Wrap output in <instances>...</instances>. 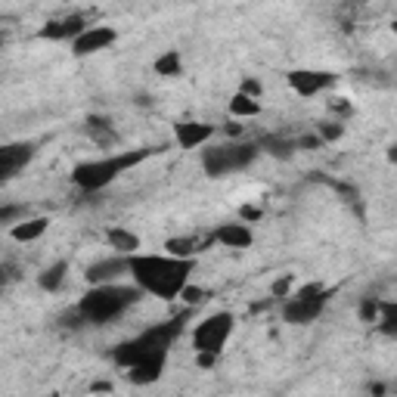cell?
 <instances>
[{
	"label": "cell",
	"instance_id": "12",
	"mask_svg": "<svg viewBox=\"0 0 397 397\" xmlns=\"http://www.w3.org/2000/svg\"><path fill=\"white\" fill-rule=\"evenodd\" d=\"M174 137H177L180 149H196V146L208 143L214 137V125H205V121H180Z\"/></svg>",
	"mask_w": 397,
	"mask_h": 397
},
{
	"label": "cell",
	"instance_id": "6",
	"mask_svg": "<svg viewBox=\"0 0 397 397\" xmlns=\"http://www.w3.org/2000/svg\"><path fill=\"white\" fill-rule=\"evenodd\" d=\"M329 301V292L320 286V282H307L282 304V320L292 323V326H307L323 313V307Z\"/></svg>",
	"mask_w": 397,
	"mask_h": 397
},
{
	"label": "cell",
	"instance_id": "11",
	"mask_svg": "<svg viewBox=\"0 0 397 397\" xmlns=\"http://www.w3.org/2000/svg\"><path fill=\"white\" fill-rule=\"evenodd\" d=\"M131 273V264H127V255H118V258H103L87 267V282L91 286H100V282H115L118 277Z\"/></svg>",
	"mask_w": 397,
	"mask_h": 397
},
{
	"label": "cell",
	"instance_id": "35",
	"mask_svg": "<svg viewBox=\"0 0 397 397\" xmlns=\"http://www.w3.org/2000/svg\"><path fill=\"white\" fill-rule=\"evenodd\" d=\"M91 391H112V385H109V382H93Z\"/></svg>",
	"mask_w": 397,
	"mask_h": 397
},
{
	"label": "cell",
	"instance_id": "10",
	"mask_svg": "<svg viewBox=\"0 0 397 397\" xmlns=\"http://www.w3.org/2000/svg\"><path fill=\"white\" fill-rule=\"evenodd\" d=\"M115 38H118L115 28L93 25V28H84L75 40H71V50H75V56H91V53H100V50H106V47H112Z\"/></svg>",
	"mask_w": 397,
	"mask_h": 397
},
{
	"label": "cell",
	"instance_id": "18",
	"mask_svg": "<svg viewBox=\"0 0 397 397\" xmlns=\"http://www.w3.org/2000/svg\"><path fill=\"white\" fill-rule=\"evenodd\" d=\"M47 226H50V221L47 217H22V224H16L13 230H10V236L16 239V242H35V239H40L47 233Z\"/></svg>",
	"mask_w": 397,
	"mask_h": 397
},
{
	"label": "cell",
	"instance_id": "7",
	"mask_svg": "<svg viewBox=\"0 0 397 397\" xmlns=\"http://www.w3.org/2000/svg\"><path fill=\"white\" fill-rule=\"evenodd\" d=\"M233 313H212L208 320H202L196 332H192V345H196V351H208V354H221L224 351V345H226V338H230V332H233Z\"/></svg>",
	"mask_w": 397,
	"mask_h": 397
},
{
	"label": "cell",
	"instance_id": "26",
	"mask_svg": "<svg viewBox=\"0 0 397 397\" xmlns=\"http://www.w3.org/2000/svg\"><path fill=\"white\" fill-rule=\"evenodd\" d=\"M180 298L190 307H196V304H205L208 301V292L205 289H196V286H183V292H180Z\"/></svg>",
	"mask_w": 397,
	"mask_h": 397
},
{
	"label": "cell",
	"instance_id": "23",
	"mask_svg": "<svg viewBox=\"0 0 397 397\" xmlns=\"http://www.w3.org/2000/svg\"><path fill=\"white\" fill-rule=\"evenodd\" d=\"M230 112H233L236 118H255L258 112H261V106H258L255 96H248V93L239 91V93L230 100Z\"/></svg>",
	"mask_w": 397,
	"mask_h": 397
},
{
	"label": "cell",
	"instance_id": "31",
	"mask_svg": "<svg viewBox=\"0 0 397 397\" xmlns=\"http://www.w3.org/2000/svg\"><path fill=\"white\" fill-rule=\"evenodd\" d=\"M261 208H255V205H242L239 208V217H242V221H261Z\"/></svg>",
	"mask_w": 397,
	"mask_h": 397
},
{
	"label": "cell",
	"instance_id": "4",
	"mask_svg": "<svg viewBox=\"0 0 397 397\" xmlns=\"http://www.w3.org/2000/svg\"><path fill=\"white\" fill-rule=\"evenodd\" d=\"M161 149H127V152H118V156H109V159H96V161H84L71 171V183L84 192H96L103 186H109L118 174H125L127 168L140 165L143 159L156 156Z\"/></svg>",
	"mask_w": 397,
	"mask_h": 397
},
{
	"label": "cell",
	"instance_id": "36",
	"mask_svg": "<svg viewBox=\"0 0 397 397\" xmlns=\"http://www.w3.org/2000/svg\"><path fill=\"white\" fill-rule=\"evenodd\" d=\"M388 161H391V165H397V143L391 146V149H388Z\"/></svg>",
	"mask_w": 397,
	"mask_h": 397
},
{
	"label": "cell",
	"instance_id": "20",
	"mask_svg": "<svg viewBox=\"0 0 397 397\" xmlns=\"http://www.w3.org/2000/svg\"><path fill=\"white\" fill-rule=\"evenodd\" d=\"M261 149H267L273 159H280V161H289L298 152V143L295 140H286V137H264Z\"/></svg>",
	"mask_w": 397,
	"mask_h": 397
},
{
	"label": "cell",
	"instance_id": "33",
	"mask_svg": "<svg viewBox=\"0 0 397 397\" xmlns=\"http://www.w3.org/2000/svg\"><path fill=\"white\" fill-rule=\"evenodd\" d=\"M295 143H298V149H317L323 140H320V134H317V137H298Z\"/></svg>",
	"mask_w": 397,
	"mask_h": 397
},
{
	"label": "cell",
	"instance_id": "21",
	"mask_svg": "<svg viewBox=\"0 0 397 397\" xmlns=\"http://www.w3.org/2000/svg\"><path fill=\"white\" fill-rule=\"evenodd\" d=\"M66 273H69V264L66 261H56V264H50L38 277V286L44 289V292H56V289L62 286V280H66Z\"/></svg>",
	"mask_w": 397,
	"mask_h": 397
},
{
	"label": "cell",
	"instance_id": "38",
	"mask_svg": "<svg viewBox=\"0 0 397 397\" xmlns=\"http://www.w3.org/2000/svg\"><path fill=\"white\" fill-rule=\"evenodd\" d=\"M354 4H360V0H354Z\"/></svg>",
	"mask_w": 397,
	"mask_h": 397
},
{
	"label": "cell",
	"instance_id": "27",
	"mask_svg": "<svg viewBox=\"0 0 397 397\" xmlns=\"http://www.w3.org/2000/svg\"><path fill=\"white\" fill-rule=\"evenodd\" d=\"M28 205H4L0 208V224H13L16 217H25Z\"/></svg>",
	"mask_w": 397,
	"mask_h": 397
},
{
	"label": "cell",
	"instance_id": "22",
	"mask_svg": "<svg viewBox=\"0 0 397 397\" xmlns=\"http://www.w3.org/2000/svg\"><path fill=\"white\" fill-rule=\"evenodd\" d=\"M180 71H183V59L177 50H168L156 59V75H161V78H177Z\"/></svg>",
	"mask_w": 397,
	"mask_h": 397
},
{
	"label": "cell",
	"instance_id": "15",
	"mask_svg": "<svg viewBox=\"0 0 397 397\" xmlns=\"http://www.w3.org/2000/svg\"><path fill=\"white\" fill-rule=\"evenodd\" d=\"M165 357H168V354H159V357H149V360L137 363V367H131V372H127V379H131L134 385L159 382V379H161V369H165Z\"/></svg>",
	"mask_w": 397,
	"mask_h": 397
},
{
	"label": "cell",
	"instance_id": "13",
	"mask_svg": "<svg viewBox=\"0 0 397 397\" xmlns=\"http://www.w3.org/2000/svg\"><path fill=\"white\" fill-rule=\"evenodd\" d=\"M84 31V16H66V19H53L38 31L44 40H75Z\"/></svg>",
	"mask_w": 397,
	"mask_h": 397
},
{
	"label": "cell",
	"instance_id": "3",
	"mask_svg": "<svg viewBox=\"0 0 397 397\" xmlns=\"http://www.w3.org/2000/svg\"><path fill=\"white\" fill-rule=\"evenodd\" d=\"M140 295H143L140 286H112V282H100V286H93L78 301V311L84 313L87 323L103 326V323L115 320L118 313H125L131 304L140 301Z\"/></svg>",
	"mask_w": 397,
	"mask_h": 397
},
{
	"label": "cell",
	"instance_id": "32",
	"mask_svg": "<svg viewBox=\"0 0 397 397\" xmlns=\"http://www.w3.org/2000/svg\"><path fill=\"white\" fill-rule=\"evenodd\" d=\"M214 360H217V354H208V351H196V363L202 369H212L214 367Z\"/></svg>",
	"mask_w": 397,
	"mask_h": 397
},
{
	"label": "cell",
	"instance_id": "1",
	"mask_svg": "<svg viewBox=\"0 0 397 397\" xmlns=\"http://www.w3.org/2000/svg\"><path fill=\"white\" fill-rule=\"evenodd\" d=\"M131 277L143 292L159 295L165 301L180 298L192 273V258H174V255H127Z\"/></svg>",
	"mask_w": 397,
	"mask_h": 397
},
{
	"label": "cell",
	"instance_id": "8",
	"mask_svg": "<svg viewBox=\"0 0 397 397\" xmlns=\"http://www.w3.org/2000/svg\"><path fill=\"white\" fill-rule=\"evenodd\" d=\"M289 81V87L295 91L298 96H317L320 91H326V87L335 84V75L332 71H311V69H295V71H289L286 75Z\"/></svg>",
	"mask_w": 397,
	"mask_h": 397
},
{
	"label": "cell",
	"instance_id": "24",
	"mask_svg": "<svg viewBox=\"0 0 397 397\" xmlns=\"http://www.w3.org/2000/svg\"><path fill=\"white\" fill-rule=\"evenodd\" d=\"M379 317H382V323H379V329H382L385 335H397V301H385V304H379Z\"/></svg>",
	"mask_w": 397,
	"mask_h": 397
},
{
	"label": "cell",
	"instance_id": "5",
	"mask_svg": "<svg viewBox=\"0 0 397 397\" xmlns=\"http://www.w3.org/2000/svg\"><path fill=\"white\" fill-rule=\"evenodd\" d=\"M258 152H261V143H224L202 152V168L208 177H226L248 168L258 159Z\"/></svg>",
	"mask_w": 397,
	"mask_h": 397
},
{
	"label": "cell",
	"instance_id": "37",
	"mask_svg": "<svg viewBox=\"0 0 397 397\" xmlns=\"http://www.w3.org/2000/svg\"><path fill=\"white\" fill-rule=\"evenodd\" d=\"M391 31H394V35H397V19H394V22H391Z\"/></svg>",
	"mask_w": 397,
	"mask_h": 397
},
{
	"label": "cell",
	"instance_id": "17",
	"mask_svg": "<svg viewBox=\"0 0 397 397\" xmlns=\"http://www.w3.org/2000/svg\"><path fill=\"white\" fill-rule=\"evenodd\" d=\"M87 137H91L100 149H109V146L118 143V134H115V127H112V121L109 118H96V115L87 118Z\"/></svg>",
	"mask_w": 397,
	"mask_h": 397
},
{
	"label": "cell",
	"instance_id": "34",
	"mask_svg": "<svg viewBox=\"0 0 397 397\" xmlns=\"http://www.w3.org/2000/svg\"><path fill=\"white\" fill-rule=\"evenodd\" d=\"M332 109L342 112V115H351V103H345V100H335V103H332Z\"/></svg>",
	"mask_w": 397,
	"mask_h": 397
},
{
	"label": "cell",
	"instance_id": "14",
	"mask_svg": "<svg viewBox=\"0 0 397 397\" xmlns=\"http://www.w3.org/2000/svg\"><path fill=\"white\" fill-rule=\"evenodd\" d=\"M212 242H217L214 233L212 236H174L165 242V248H168V255H174V258H196L205 252V248H212Z\"/></svg>",
	"mask_w": 397,
	"mask_h": 397
},
{
	"label": "cell",
	"instance_id": "25",
	"mask_svg": "<svg viewBox=\"0 0 397 397\" xmlns=\"http://www.w3.org/2000/svg\"><path fill=\"white\" fill-rule=\"evenodd\" d=\"M345 137V125H338V121H326V125H320V140L323 143H335Z\"/></svg>",
	"mask_w": 397,
	"mask_h": 397
},
{
	"label": "cell",
	"instance_id": "29",
	"mask_svg": "<svg viewBox=\"0 0 397 397\" xmlns=\"http://www.w3.org/2000/svg\"><path fill=\"white\" fill-rule=\"evenodd\" d=\"M292 282H295L292 277H282V280L273 282V298H286V295H289V289H292Z\"/></svg>",
	"mask_w": 397,
	"mask_h": 397
},
{
	"label": "cell",
	"instance_id": "19",
	"mask_svg": "<svg viewBox=\"0 0 397 397\" xmlns=\"http://www.w3.org/2000/svg\"><path fill=\"white\" fill-rule=\"evenodd\" d=\"M106 239L118 255H137V248H140V239H137L131 230H125V226H112L106 233Z\"/></svg>",
	"mask_w": 397,
	"mask_h": 397
},
{
	"label": "cell",
	"instance_id": "30",
	"mask_svg": "<svg viewBox=\"0 0 397 397\" xmlns=\"http://www.w3.org/2000/svg\"><path fill=\"white\" fill-rule=\"evenodd\" d=\"M239 91H242V93H248V96H255V100H258V96H261V81L246 78V81H242V87H239Z\"/></svg>",
	"mask_w": 397,
	"mask_h": 397
},
{
	"label": "cell",
	"instance_id": "28",
	"mask_svg": "<svg viewBox=\"0 0 397 397\" xmlns=\"http://www.w3.org/2000/svg\"><path fill=\"white\" fill-rule=\"evenodd\" d=\"M376 317H379V301H376V298H363V304H360V320L372 323Z\"/></svg>",
	"mask_w": 397,
	"mask_h": 397
},
{
	"label": "cell",
	"instance_id": "9",
	"mask_svg": "<svg viewBox=\"0 0 397 397\" xmlns=\"http://www.w3.org/2000/svg\"><path fill=\"white\" fill-rule=\"evenodd\" d=\"M35 149H38V143H31V140L4 146V149H0V180H13V177L35 159Z\"/></svg>",
	"mask_w": 397,
	"mask_h": 397
},
{
	"label": "cell",
	"instance_id": "2",
	"mask_svg": "<svg viewBox=\"0 0 397 397\" xmlns=\"http://www.w3.org/2000/svg\"><path fill=\"white\" fill-rule=\"evenodd\" d=\"M186 320H190V311L177 313L174 320L161 323V326L146 329L143 335H137V338H131V342L118 345L115 351H112V360H115L118 367L131 369V367H137V363H143V360H149V357H159V354H168V347H171V345L177 342V335H180V332H183Z\"/></svg>",
	"mask_w": 397,
	"mask_h": 397
},
{
	"label": "cell",
	"instance_id": "16",
	"mask_svg": "<svg viewBox=\"0 0 397 397\" xmlns=\"http://www.w3.org/2000/svg\"><path fill=\"white\" fill-rule=\"evenodd\" d=\"M214 236H217V242H224L226 248H248L255 239L246 224H224L214 230Z\"/></svg>",
	"mask_w": 397,
	"mask_h": 397
}]
</instances>
